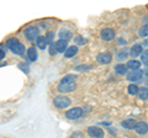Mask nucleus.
<instances>
[{
	"label": "nucleus",
	"instance_id": "nucleus-1",
	"mask_svg": "<svg viewBox=\"0 0 148 138\" xmlns=\"http://www.w3.org/2000/svg\"><path fill=\"white\" fill-rule=\"evenodd\" d=\"M74 89H75V77L74 75H66L58 85V90L61 93H69Z\"/></svg>",
	"mask_w": 148,
	"mask_h": 138
},
{
	"label": "nucleus",
	"instance_id": "nucleus-2",
	"mask_svg": "<svg viewBox=\"0 0 148 138\" xmlns=\"http://www.w3.org/2000/svg\"><path fill=\"white\" fill-rule=\"evenodd\" d=\"M71 104H72L71 99L67 98V96H62V95L56 96L54 100H53V105L57 109H59V110H63V109L69 107V106H71Z\"/></svg>",
	"mask_w": 148,
	"mask_h": 138
},
{
	"label": "nucleus",
	"instance_id": "nucleus-3",
	"mask_svg": "<svg viewBox=\"0 0 148 138\" xmlns=\"http://www.w3.org/2000/svg\"><path fill=\"white\" fill-rule=\"evenodd\" d=\"M38 33H40V30L37 29V27H35V26H30V27H27V29L25 30V36H26V38L29 41H34L35 38H37Z\"/></svg>",
	"mask_w": 148,
	"mask_h": 138
},
{
	"label": "nucleus",
	"instance_id": "nucleus-4",
	"mask_svg": "<svg viewBox=\"0 0 148 138\" xmlns=\"http://www.w3.org/2000/svg\"><path fill=\"white\" fill-rule=\"evenodd\" d=\"M83 115V109L82 107H74V109H71L69 111H67L66 113V117L69 118V120H77L82 117Z\"/></svg>",
	"mask_w": 148,
	"mask_h": 138
},
{
	"label": "nucleus",
	"instance_id": "nucleus-5",
	"mask_svg": "<svg viewBox=\"0 0 148 138\" xmlns=\"http://www.w3.org/2000/svg\"><path fill=\"white\" fill-rule=\"evenodd\" d=\"M9 48L11 49V52L14 54H17V56H21V54L25 53V46L20 43L18 41H16V42H14L11 46H9Z\"/></svg>",
	"mask_w": 148,
	"mask_h": 138
},
{
	"label": "nucleus",
	"instance_id": "nucleus-6",
	"mask_svg": "<svg viewBox=\"0 0 148 138\" xmlns=\"http://www.w3.org/2000/svg\"><path fill=\"white\" fill-rule=\"evenodd\" d=\"M142 77H143V73H142V70H140V68L131 69V72L127 73V79L130 81H138Z\"/></svg>",
	"mask_w": 148,
	"mask_h": 138
},
{
	"label": "nucleus",
	"instance_id": "nucleus-7",
	"mask_svg": "<svg viewBox=\"0 0 148 138\" xmlns=\"http://www.w3.org/2000/svg\"><path fill=\"white\" fill-rule=\"evenodd\" d=\"M100 37L103 38L104 41H106V42L112 41L115 38V31L112 29H104V30H101V32H100Z\"/></svg>",
	"mask_w": 148,
	"mask_h": 138
},
{
	"label": "nucleus",
	"instance_id": "nucleus-8",
	"mask_svg": "<svg viewBox=\"0 0 148 138\" xmlns=\"http://www.w3.org/2000/svg\"><path fill=\"white\" fill-rule=\"evenodd\" d=\"M88 133H89V136L91 137H96V138H103L105 136V133L104 131L101 130L100 127H89L88 128Z\"/></svg>",
	"mask_w": 148,
	"mask_h": 138
},
{
	"label": "nucleus",
	"instance_id": "nucleus-9",
	"mask_svg": "<svg viewBox=\"0 0 148 138\" xmlns=\"http://www.w3.org/2000/svg\"><path fill=\"white\" fill-rule=\"evenodd\" d=\"M96 59H98V62L100 64H109L111 61H112V56L108 52H104V53H100L99 56L96 57Z\"/></svg>",
	"mask_w": 148,
	"mask_h": 138
},
{
	"label": "nucleus",
	"instance_id": "nucleus-10",
	"mask_svg": "<svg viewBox=\"0 0 148 138\" xmlns=\"http://www.w3.org/2000/svg\"><path fill=\"white\" fill-rule=\"evenodd\" d=\"M54 46V48L57 52H64L66 51V48L68 47V40H64V38H61V40H58L57 42H56Z\"/></svg>",
	"mask_w": 148,
	"mask_h": 138
},
{
	"label": "nucleus",
	"instance_id": "nucleus-11",
	"mask_svg": "<svg viewBox=\"0 0 148 138\" xmlns=\"http://www.w3.org/2000/svg\"><path fill=\"white\" fill-rule=\"evenodd\" d=\"M135 130L136 132L138 133V135H147V123L146 122H136L135 125Z\"/></svg>",
	"mask_w": 148,
	"mask_h": 138
},
{
	"label": "nucleus",
	"instance_id": "nucleus-12",
	"mask_svg": "<svg viewBox=\"0 0 148 138\" xmlns=\"http://www.w3.org/2000/svg\"><path fill=\"white\" fill-rule=\"evenodd\" d=\"M78 53V47L77 46H71V47H67L64 51V56L66 58H72Z\"/></svg>",
	"mask_w": 148,
	"mask_h": 138
},
{
	"label": "nucleus",
	"instance_id": "nucleus-13",
	"mask_svg": "<svg viewBox=\"0 0 148 138\" xmlns=\"http://www.w3.org/2000/svg\"><path fill=\"white\" fill-rule=\"evenodd\" d=\"M37 57H38V53H37V49L35 47H30L27 49V58H29L30 61H32V62L37 61Z\"/></svg>",
	"mask_w": 148,
	"mask_h": 138
},
{
	"label": "nucleus",
	"instance_id": "nucleus-14",
	"mask_svg": "<svg viewBox=\"0 0 148 138\" xmlns=\"http://www.w3.org/2000/svg\"><path fill=\"white\" fill-rule=\"evenodd\" d=\"M36 44H37V47H38L40 49H45L46 47H47V41H46L45 36H37Z\"/></svg>",
	"mask_w": 148,
	"mask_h": 138
},
{
	"label": "nucleus",
	"instance_id": "nucleus-15",
	"mask_svg": "<svg viewBox=\"0 0 148 138\" xmlns=\"http://www.w3.org/2000/svg\"><path fill=\"white\" fill-rule=\"evenodd\" d=\"M121 125H122L125 128H127V130H132V128H135L136 121H135L133 118H127V120H125V121H122Z\"/></svg>",
	"mask_w": 148,
	"mask_h": 138
},
{
	"label": "nucleus",
	"instance_id": "nucleus-16",
	"mask_svg": "<svg viewBox=\"0 0 148 138\" xmlns=\"http://www.w3.org/2000/svg\"><path fill=\"white\" fill-rule=\"evenodd\" d=\"M140 67H141V63L138 61H136V59H133V61H128L127 64H126V68H128L130 70H131V69H138Z\"/></svg>",
	"mask_w": 148,
	"mask_h": 138
},
{
	"label": "nucleus",
	"instance_id": "nucleus-17",
	"mask_svg": "<svg viewBox=\"0 0 148 138\" xmlns=\"http://www.w3.org/2000/svg\"><path fill=\"white\" fill-rule=\"evenodd\" d=\"M142 51H143V48H142L141 44H135V46H133V47L131 48V54H132V57H137L138 54H141Z\"/></svg>",
	"mask_w": 148,
	"mask_h": 138
},
{
	"label": "nucleus",
	"instance_id": "nucleus-18",
	"mask_svg": "<svg viewBox=\"0 0 148 138\" xmlns=\"http://www.w3.org/2000/svg\"><path fill=\"white\" fill-rule=\"evenodd\" d=\"M126 70H127V68H126V66H123V64H117V66L115 67V72L120 75L126 74Z\"/></svg>",
	"mask_w": 148,
	"mask_h": 138
},
{
	"label": "nucleus",
	"instance_id": "nucleus-19",
	"mask_svg": "<svg viewBox=\"0 0 148 138\" xmlns=\"http://www.w3.org/2000/svg\"><path fill=\"white\" fill-rule=\"evenodd\" d=\"M137 94H140V99L141 100H147V98H148V90H147V88H142L141 90L138 89Z\"/></svg>",
	"mask_w": 148,
	"mask_h": 138
},
{
	"label": "nucleus",
	"instance_id": "nucleus-20",
	"mask_svg": "<svg viewBox=\"0 0 148 138\" xmlns=\"http://www.w3.org/2000/svg\"><path fill=\"white\" fill-rule=\"evenodd\" d=\"M138 89H140V88H138L136 84H131V85H130L128 88H127L128 94H131V95H136V94L138 93Z\"/></svg>",
	"mask_w": 148,
	"mask_h": 138
},
{
	"label": "nucleus",
	"instance_id": "nucleus-21",
	"mask_svg": "<svg viewBox=\"0 0 148 138\" xmlns=\"http://www.w3.org/2000/svg\"><path fill=\"white\" fill-rule=\"evenodd\" d=\"M148 51L147 49H145V51H142L141 52V59H142V62H143V64L147 67V64H148Z\"/></svg>",
	"mask_w": 148,
	"mask_h": 138
},
{
	"label": "nucleus",
	"instance_id": "nucleus-22",
	"mask_svg": "<svg viewBox=\"0 0 148 138\" xmlns=\"http://www.w3.org/2000/svg\"><path fill=\"white\" fill-rule=\"evenodd\" d=\"M53 37H54V33H53V32H48L47 36H46V41H47V43L52 44V43H53Z\"/></svg>",
	"mask_w": 148,
	"mask_h": 138
},
{
	"label": "nucleus",
	"instance_id": "nucleus-23",
	"mask_svg": "<svg viewBox=\"0 0 148 138\" xmlns=\"http://www.w3.org/2000/svg\"><path fill=\"white\" fill-rule=\"evenodd\" d=\"M147 35H148V30H147V25H145L143 27H141L140 36H141V37H147Z\"/></svg>",
	"mask_w": 148,
	"mask_h": 138
},
{
	"label": "nucleus",
	"instance_id": "nucleus-24",
	"mask_svg": "<svg viewBox=\"0 0 148 138\" xmlns=\"http://www.w3.org/2000/svg\"><path fill=\"white\" fill-rule=\"evenodd\" d=\"M127 57V54L125 51H120V52L117 53V59H120V61H122V59H126Z\"/></svg>",
	"mask_w": 148,
	"mask_h": 138
},
{
	"label": "nucleus",
	"instance_id": "nucleus-25",
	"mask_svg": "<svg viewBox=\"0 0 148 138\" xmlns=\"http://www.w3.org/2000/svg\"><path fill=\"white\" fill-rule=\"evenodd\" d=\"M83 37H80V36H78V37L75 38V41H77V43H79V44H84L85 43V40H82Z\"/></svg>",
	"mask_w": 148,
	"mask_h": 138
},
{
	"label": "nucleus",
	"instance_id": "nucleus-26",
	"mask_svg": "<svg viewBox=\"0 0 148 138\" xmlns=\"http://www.w3.org/2000/svg\"><path fill=\"white\" fill-rule=\"evenodd\" d=\"M5 57V49H4L3 47H0V61Z\"/></svg>",
	"mask_w": 148,
	"mask_h": 138
}]
</instances>
